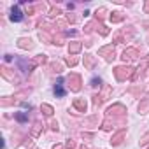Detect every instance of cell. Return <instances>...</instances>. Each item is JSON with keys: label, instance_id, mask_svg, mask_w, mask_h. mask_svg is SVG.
I'll use <instances>...</instances> for the list:
<instances>
[{"label": "cell", "instance_id": "cell-1", "mask_svg": "<svg viewBox=\"0 0 149 149\" xmlns=\"http://www.w3.org/2000/svg\"><path fill=\"white\" fill-rule=\"evenodd\" d=\"M133 68L128 67V65H121V67H116L114 68V76L118 81H126V79H132L133 77Z\"/></svg>", "mask_w": 149, "mask_h": 149}, {"label": "cell", "instance_id": "cell-2", "mask_svg": "<svg viewBox=\"0 0 149 149\" xmlns=\"http://www.w3.org/2000/svg\"><path fill=\"white\" fill-rule=\"evenodd\" d=\"M67 83H68L70 91H76V93L81 90V84H83V81H81V76H79V74H70V76L67 77Z\"/></svg>", "mask_w": 149, "mask_h": 149}, {"label": "cell", "instance_id": "cell-3", "mask_svg": "<svg viewBox=\"0 0 149 149\" xmlns=\"http://www.w3.org/2000/svg\"><path fill=\"white\" fill-rule=\"evenodd\" d=\"M98 54H100V56H104L107 61L114 60V58H116V56H114V54H116V51H114V46H112V44H109V46H104V47H100V49H98Z\"/></svg>", "mask_w": 149, "mask_h": 149}, {"label": "cell", "instance_id": "cell-4", "mask_svg": "<svg viewBox=\"0 0 149 149\" xmlns=\"http://www.w3.org/2000/svg\"><path fill=\"white\" fill-rule=\"evenodd\" d=\"M0 74H2V76L9 81V83H18V76H16V74H14V70H11L9 67H2V68H0Z\"/></svg>", "mask_w": 149, "mask_h": 149}, {"label": "cell", "instance_id": "cell-5", "mask_svg": "<svg viewBox=\"0 0 149 149\" xmlns=\"http://www.w3.org/2000/svg\"><path fill=\"white\" fill-rule=\"evenodd\" d=\"M139 56V51L135 49V47H128V49H125L123 51V54H121V60L126 63V61H132V60H135Z\"/></svg>", "mask_w": 149, "mask_h": 149}, {"label": "cell", "instance_id": "cell-6", "mask_svg": "<svg viewBox=\"0 0 149 149\" xmlns=\"http://www.w3.org/2000/svg\"><path fill=\"white\" fill-rule=\"evenodd\" d=\"M18 65H19V68H21L23 72H26V74H30V72L37 67L33 60H32V61H26V60H23V58H18Z\"/></svg>", "mask_w": 149, "mask_h": 149}, {"label": "cell", "instance_id": "cell-7", "mask_svg": "<svg viewBox=\"0 0 149 149\" xmlns=\"http://www.w3.org/2000/svg\"><path fill=\"white\" fill-rule=\"evenodd\" d=\"M125 112H126V109H125L123 104H114L112 107L107 109V116H112V114H119V116H123Z\"/></svg>", "mask_w": 149, "mask_h": 149}, {"label": "cell", "instance_id": "cell-8", "mask_svg": "<svg viewBox=\"0 0 149 149\" xmlns=\"http://www.w3.org/2000/svg\"><path fill=\"white\" fill-rule=\"evenodd\" d=\"M9 19L14 21V23H19V21L23 19V13L19 11V6H14V7L11 9V16H9Z\"/></svg>", "mask_w": 149, "mask_h": 149}, {"label": "cell", "instance_id": "cell-9", "mask_svg": "<svg viewBox=\"0 0 149 149\" xmlns=\"http://www.w3.org/2000/svg\"><path fill=\"white\" fill-rule=\"evenodd\" d=\"M83 63H84V68H88V70H93V68H95V63H97V60H95V56H93V54H84V60H83Z\"/></svg>", "mask_w": 149, "mask_h": 149}, {"label": "cell", "instance_id": "cell-10", "mask_svg": "<svg viewBox=\"0 0 149 149\" xmlns=\"http://www.w3.org/2000/svg\"><path fill=\"white\" fill-rule=\"evenodd\" d=\"M125 135H126V132H125V128H121V130H119L118 133H114V137L111 139V144H112V146H119V144L123 142Z\"/></svg>", "mask_w": 149, "mask_h": 149}, {"label": "cell", "instance_id": "cell-11", "mask_svg": "<svg viewBox=\"0 0 149 149\" xmlns=\"http://www.w3.org/2000/svg\"><path fill=\"white\" fill-rule=\"evenodd\" d=\"M18 47L19 49H32L33 47V42H32V39L21 37V39H18Z\"/></svg>", "mask_w": 149, "mask_h": 149}, {"label": "cell", "instance_id": "cell-12", "mask_svg": "<svg viewBox=\"0 0 149 149\" xmlns=\"http://www.w3.org/2000/svg\"><path fill=\"white\" fill-rule=\"evenodd\" d=\"M81 49H83V42H79V40H74V42L68 44V53L70 54H77Z\"/></svg>", "mask_w": 149, "mask_h": 149}, {"label": "cell", "instance_id": "cell-13", "mask_svg": "<svg viewBox=\"0 0 149 149\" xmlns=\"http://www.w3.org/2000/svg\"><path fill=\"white\" fill-rule=\"evenodd\" d=\"M86 102L83 100V98H76V100H74V109H77L79 112H86Z\"/></svg>", "mask_w": 149, "mask_h": 149}, {"label": "cell", "instance_id": "cell-14", "mask_svg": "<svg viewBox=\"0 0 149 149\" xmlns=\"http://www.w3.org/2000/svg\"><path fill=\"white\" fill-rule=\"evenodd\" d=\"M123 19H125V14L119 13V11H114V13L111 14V21H112V23H121Z\"/></svg>", "mask_w": 149, "mask_h": 149}, {"label": "cell", "instance_id": "cell-15", "mask_svg": "<svg viewBox=\"0 0 149 149\" xmlns=\"http://www.w3.org/2000/svg\"><path fill=\"white\" fill-rule=\"evenodd\" d=\"M61 84H63V81L60 79V81L56 83V86H54V95H56V97H65V90H63Z\"/></svg>", "mask_w": 149, "mask_h": 149}, {"label": "cell", "instance_id": "cell-16", "mask_svg": "<svg viewBox=\"0 0 149 149\" xmlns=\"http://www.w3.org/2000/svg\"><path fill=\"white\" fill-rule=\"evenodd\" d=\"M40 111H42L46 116H49V118H51V116H53V112H54V109H53L49 104H42V105H40Z\"/></svg>", "mask_w": 149, "mask_h": 149}, {"label": "cell", "instance_id": "cell-17", "mask_svg": "<svg viewBox=\"0 0 149 149\" xmlns=\"http://www.w3.org/2000/svg\"><path fill=\"white\" fill-rule=\"evenodd\" d=\"M42 133V125L40 123H35L33 128H32V137H39Z\"/></svg>", "mask_w": 149, "mask_h": 149}, {"label": "cell", "instance_id": "cell-18", "mask_svg": "<svg viewBox=\"0 0 149 149\" xmlns=\"http://www.w3.org/2000/svg\"><path fill=\"white\" fill-rule=\"evenodd\" d=\"M105 14H107V9H105V7H100V9H97V13H95V16H97V21H98V19L102 21V19L105 18Z\"/></svg>", "mask_w": 149, "mask_h": 149}, {"label": "cell", "instance_id": "cell-19", "mask_svg": "<svg viewBox=\"0 0 149 149\" xmlns=\"http://www.w3.org/2000/svg\"><path fill=\"white\" fill-rule=\"evenodd\" d=\"M14 118H16V121H19V123L28 121V114H26V112H16V114H14Z\"/></svg>", "mask_w": 149, "mask_h": 149}, {"label": "cell", "instance_id": "cell-20", "mask_svg": "<svg viewBox=\"0 0 149 149\" xmlns=\"http://www.w3.org/2000/svg\"><path fill=\"white\" fill-rule=\"evenodd\" d=\"M33 61H35V65H44V63L47 61V56H46V54H37Z\"/></svg>", "mask_w": 149, "mask_h": 149}, {"label": "cell", "instance_id": "cell-21", "mask_svg": "<svg viewBox=\"0 0 149 149\" xmlns=\"http://www.w3.org/2000/svg\"><path fill=\"white\" fill-rule=\"evenodd\" d=\"M111 91H112V88H111V86H107V84H105V86H104V88H102V95H100V97H102V98H104V100H107V98H109V95H111Z\"/></svg>", "mask_w": 149, "mask_h": 149}, {"label": "cell", "instance_id": "cell-22", "mask_svg": "<svg viewBox=\"0 0 149 149\" xmlns=\"http://www.w3.org/2000/svg\"><path fill=\"white\" fill-rule=\"evenodd\" d=\"M112 126H114V121H111V118H109V116H107V119H105V121H104V123H102V128H104V130H105V132H109V130H111V128H112Z\"/></svg>", "mask_w": 149, "mask_h": 149}, {"label": "cell", "instance_id": "cell-23", "mask_svg": "<svg viewBox=\"0 0 149 149\" xmlns=\"http://www.w3.org/2000/svg\"><path fill=\"white\" fill-rule=\"evenodd\" d=\"M0 104H2V107L13 105V104H14V98H13V97H4V98H2V102H0Z\"/></svg>", "mask_w": 149, "mask_h": 149}, {"label": "cell", "instance_id": "cell-24", "mask_svg": "<svg viewBox=\"0 0 149 149\" xmlns=\"http://www.w3.org/2000/svg\"><path fill=\"white\" fill-rule=\"evenodd\" d=\"M98 25H100L98 21H93V23H88V25L84 26V32H88V33H90V32H93V30H95V26H98Z\"/></svg>", "mask_w": 149, "mask_h": 149}, {"label": "cell", "instance_id": "cell-25", "mask_svg": "<svg viewBox=\"0 0 149 149\" xmlns=\"http://www.w3.org/2000/svg\"><path fill=\"white\" fill-rule=\"evenodd\" d=\"M104 102H105V100H104L100 95H95V97H93V105H95V107H100Z\"/></svg>", "mask_w": 149, "mask_h": 149}, {"label": "cell", "instance_id": "cell-26", "mask_svg": "<svg viewBox=\"0 0 149 149\" xmlns=\"http://www.w3.org/2000/svg\"><path fill=\"white\" fill-rule=\"evenodd\" d=\"M97 30H98V32H100V35H104V37H105V35H109V28H107L105 25H102V23L98 25V28H97Z\"/></svg>", "mask_w": 149, "mask_h": 149}, {"label": "cell", "instance_id": "cell-27", "mask_svg": "<svg viewBox=\"0 0 149 149\" xmlns=\"http://www.w3.org/2000/svg\"><path fill=\"white\" fill-rule=\"evenodd\" d=\"M65 63H67L68 67H76V65H77V58H74V56H68V58L65 60Z\"/></svg>", "mask_w": 149, "mask_h": 149}, {"label": "cell", "instance_id": "cell-28", "mask_svg": "<svg viewBox=\"0 0 149 149\" xmlns=\"http://www.w3.org/2000/svg\"><path fill=\"white\" fill-rule=\"evenodd\" d=\"M91 86H93V88H100V86H102V79H100V77H93V79H91Z\"/></svg>", "mask_w": 149, "mask_h": 149}, {"label": "cell", "instance_id": "cell-29", "mask_svg": "<svg viewBox=\"0 0 149 149\" xmlns=\"http://www.w3.org/2000/svg\"><path fill=\"white\" fill-rule=\"evenodd\" d=\"M51 68H53V72H61V63H58V61H54V63H51Z\"/></svg>", "mask_w": 149, "mask_h": 149}, {"label": "cell", "instance_id": "cell-30", "mask_svg": "<svg viewBox=\"0 0 149 149\" xmlns=\"http://www.w3.org/2000/svg\"><path fill=\"white\" fill-rule=\"evenodd\" d=\"M146 144H149V132L140 137V146H146Z\"/></svg>", "mask_w": 149, "mask_h": 149}, {"label": "cell", "instance_id": "cell-31", "mask_svg": "<svg viewBox=\"0 0 149 149\" xmlns=\"http://www.w3.org/2000/svg\"><path fill=\"white\" fill-rule=\"evenodd\" d=\"M65 147H67V149H74V147H76V142H74L72 139H68V140L65 142Z\"/></svg>", "mask_w": 149, "mask_h": 149}, {"label": "cell", "instance_id": "cell-32", "mask_svg": "<svg viewBox=\"0 0 149 149\" xmlns=\"http://www.w3.org/2000/svg\"><path fill=\"white\" fill-rule=\"evenodd\" d=\"M49 14H51V16H58V14H61V11H60L58 7H51V11H49Z\"/></svg>", "mask_w": 149, "mask_h": 149}, {"label": "cell", "instance_id": "cell-33", "mask_svg": "<svg viewBox=\"0 0 149 149\" xmlns=\"http://www.w3.org/2000/svg\"><path fill=\"white\" fill-rule=\"evenodd\" d=\"M81 137H83V139H91V137H93V133H90V132H83V133H81Z\"/></svg>", "mask_w": 149, "mask_h": 149}, {"label": "cell", "instance_id": "cell-34", "mask_svg": "<svg viewBox=\"0 0 149 149\" xmlns=\"http://www.w3.org/2000/svg\"><path fill=\"white\" fill-rule=\"evenodd\" d=\"M67 21H70V23H76V21H77V18H76V16H70V14H68V16H67Z\"/></svg>", "mask_w": 149, "mask_h": 149}, {"label": "cell", "instance_id": "cell-35", "mask_svg": "<svg viewBox=\"0 0 149 149\" xmlns=\"http://www.w3.org/2000/svg\"><path fill=\"white\" fill-rule=\"evenodd\" d=\"M21 107H23V109H28V111L32 109V105H30V104H26V102H21Z\"/></svg>", "mask_w": 149, "mask_h": 149}, {"label": "cell", "instance_id": "cell-36", "mask_svg": "<svg viewBox=\"0 0 149 149\" xmlns=\"http://www.w3.org/2000/svg\"><path fill=\"white\" fill-rule=\"evenodd\" d=\"M58 26H60V28H65V26H67V21H58Z\"/></svg>", "mask_w": 149, "mask_h": 149}, {"label": "cell", "instance_id": "cell-37", "mask_svg": "<svg viewBox=\"0 0 149 149\" xmlns=\"http://www.w3.org/2000/svg\"><path fill=\"white\" fill-rule=\"evenodd\" d=\"M4 60H6V61H13V54H6Z\"/></svg>", "mask_w": 149, "mask_h": 149}, {"label": "cell", "instance_id": "cell-38", "mask_svg": "<svg viewBox=\"0 0 149 149\" xmlns=\"http://www.w3.org/2000/svg\"><path fill=\"white\" fill-rule=\"evenodd\" d=\"M51 128H53V130H58V123H56V121H53V123H51Z\"/></svg>", "mask_w": 149, "mask_h": 149}, {"label": "cell", "instance_id": "cell-39", "mask_svg": "<svg viewBox=\"0 0 149 149\" xmlns=\"http://www.w3.org/2000/svg\"><path fill=\"white\" fill-rule=\"evenodd\" d=\"M25 146H26V147H32V146H33V142H32V140H26V142H25Z\"/></svg>", "mask_w": 149, "mask_h": 149}, {"label": "cell", "instance_id": "cell-40", "mask_svg": "<svg viewBox=\"0 0 149 149\" xmlns=\"http://www.w3.org/2000/svg\"><path fill=\"white\" fill-rule=\"evenodd\" d=\"M53 149H63V146H61V144H54Z\"/></svg>", "mask_w": 149, "mask_h": 149}, {"label": "cell", "instance_id": "cell-41", "mask_svg": "<svg viewBox=\"0 0 149 149\" xmlns=\"http://www.w3.org/2000/svg\"><path fill=\"white\" fill-rule=\"evenodd\" d=\"M144 11H146V13H149V2L146 4V7H144Z\"/></svg>", "mask_w": 149, "mask_h": 149}, {"label": "cell", "instance_id": "cell-42", "mask_svg": "<svg viewBox=\"0 0 149 149\" xmlns=\"http://www.w3.org/2000/svg\"><path fill=\"white\" fill-rule=\"evenodd\" d=\"M81 149H88V147H86V146H83V147H81Z\"/></svg>", "mask_w": 149, "mask_h": 149}, {"label": "cell", "instance_id": "cell-43", "mask_svg": "<svg viewBox=\"0 0 149 149\" xmlns=\"http://www.w3.org/2000/svg\"><path fill=\"white\" fill-rule=\"evenodd\" d=\"M147 60H149V56H147Z\"/></svg>", "mask_w": 149, "mask_h": 149}]
</instances>
